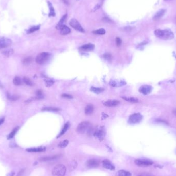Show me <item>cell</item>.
<instances>
[{
	"instance_id": "1",
	"label": "cell",
	"mask_w": 176,
	"mask_h": 176,
	"mask_svg": "<svg viewBox=\"0 0 176 176\" xmlns=\"http://www.w3.org/2000/svg\"><path fill=\"white\" fill-rule=\"evenodd\" d=\"M155 35L157 38L162 40H171L174 38L173 32L169 29L160 30L158 29L155 30Z\"/></svg>"
},
{
	"instance_id": "2",
	"label": "cell",
	"mask_w": 176,
	"mask_h": 176,
	"mask_svg": "<svg viewBox=\"0 0 176 176\" xmlns=\"http://www.w3.org/2000/svg\"><path fill=\"white\" fill-rule=\"evenodd\" d=\"M67 169L63 164H59L56 165L52 170L53 176H64L66 175Z\"/></svg>"
},
{
	"instance_id": "3",
	"label": "cell",
	"mask_w": 176,
	"mask_h": 176,
	"mask_svg": "<svg viewBox=\"0 0 176 176\" xmlns=\"http://www.w3.org/2000/svg\"><path fill=\"white\" fill-rule=\"evenodd\" d=\"M91 128V125L90 123L88 121H85L81 122L78 125L76 131L78 133L83 134L86 133V132H88V131Z\"/></svg>"
},
{
	"instance_id": "4",
	"label": "cell",
	"mask_w": 176,
	"mask_h": 176,
	"mask_svg": "<svg viewBox=\"0 0 176 176\" xmlns=\"http://www.w3.org/2000/svg\"><path fill=\"white\" fill-rule=\"evenodd\" d=\"M134 163L136 165L140 167H146L151 166L154 164V161L150 159L146 158L138 159H136Z\"/></svg>"
},
{
	"instance_id": "5",
	"label": "cell",
	"mask_w": 176,
	"mask_h": 176,
	"mask_svg": "<svg viewBox=\"0 0 176 176\" xmlns=\"http://www.w3.org/2000/svg\"><path fill=\"white\" fill-rule=\"evenodd\" d=\"M50 55L49 53L46 52L40 53L36 58V62L39 64H43L47 61L50 57Z\"/></svg>"
},
{
	"instance_id": "6",
	"label": "cell",
	"mask_w": 176,
	"mask_h": 176,
	"mask_svg": "<svg viewBox=\"0 0 176 176\" xmlns=\"http://www.w3.org/2000/svg\"><path fill=\"white\" fill-rule=\"evenodd\" d=\"M143 119V116L140 113H134L130 116L129 122L131 124H136L140 122Z\"/></svg>"
},
{
	"instance_id": "7",
	"label": "cell",
	"mask_w": 176,
	"mask_h": 176,
	"mask_svg": "<svg viewBox=\"0 0 176 176\" xmlns=\"http://www.w3.org/2000/svg\"><path fill=\"white\" fill-rule=\"evenodd\" d=\"M69 24L72 28L75 29L76 30H78L79 32H81L82 33H85V31L84 30L83 28L81 26V24L78 22V21L75 19H71Z\"/></svg>"
},
{
	"instance_id": "8",
	"label": "cell",
	"mask_w": 176,
	"mask_h": 176,
	"mask_svg": "<svg viewBox=\"0 0 176 176\" xmlns=\"http://www.w3.org/2000/svg\"><path fill=\"white\" fill-rule=\"evenodd\" d=\"M93 134L94 136L98 138L99 141H102L103 140L105 136V131L103 128L95 130Z\"/></svg>"
},
{
	"instance_id": "9",
	"label": "cell",
	"mask_w": 176,
	"mask_h": 176,
	"mask_svg": "<svg viewBox=\"0 0 176 176\" xmlns=\"http://www.w3.org/2000/svg\"><path fill=\"white\" fill-rule=\"evenodd\" d=\"M86 166L90 169H95L99 166V162L95 159H90L86 162Z\"/></svg>"
},
{
	"instance_id": "10",
	"label": "cell",
	"mask_w": 176,
	"mask_h": 176,
	"mask_svg": "<svg viewBox=\"0 0 176 176\" xmlns=\"http://www.w3.org/2000/svg\"><path fill=\"white\" fill-rule=\"evenodd\" d=\"M12 41L6 38H0V48H6L11 45Z\"/></svg>"
},
{
	"instance_id": "11",
	"label": "cell",
	"mask_w": 176,
	"mask_h": 176,
	"mask_svg": "<svg viewBox=\"0 0 176 176\" xmlns=\"http://www.w3.org/2000/svg\"><path fill=\"white\" fill-rule=\"evenodd\" d=\"M152 87L149 85H143L139 89V92L144 95H148L151 93Z\"/></svg>"
},
{
	"instance_id": "12",
	"label": "cell",
	"mask_w": 176,
	"mask_h": 176,
	"mask_svg": "<svg viewBox=\"0 0 176 176\" xmlns=\"http://www.w3.org/2000/svg\"><path fill=\"white\" fill-rule=\"evenodd\" d=\"M102 163H103V166L105 169L110 170V171L115 170V167L113 165V164L112 163L108 160H103Z\"/></svg>"
},
{
	"instance_id": "13",
	"label": "cell",
	"mask_w": 176,
	"mask_h": 176,
	"mask_svg": "<svg viewBox=\"0 0 176 176\" xmlns=\"http://www.w3.org/2000/svg\"><path fill=\"white\" fill-rule=\"evenodd\" d=\"M165 13H166V10L164 9H162L159 10L154 15L153 20L154 21H158L160 20V19L163 17V16L165 15Z\"/></svg>"
},
{
	"instance_id": "14",
	"label": "cell",
	"mask_w": 176,
	"mask_h": 176,
	"mask_svg": "<svg viewBox=\"0 0 176 176\" xmlns=\"http://www.w3.org/2000/svg\"><path fill=\"white\" fill-rule=\"evenodd\" d=\"M120 102L118 100H109L105 102L103 105L107 107H114L118 105Z\"/></svg>"
},
{
	"instance_id": "15",
	"label": "cell",
	"mask_w": 176,
	"mask_h": 176,
	"mask_svg": "<svg viewBox=\"0 0 176 176\" xmlns=\"http://www.w3.org/2000/svg\"><path fill=\"white\" fill-rule=\"evenodd\" d=\"M60 157L59 155H55L53 156H48V157H42L39 159V160L42 162H45V161H52L54 160H55Z\"/></svg>"
},
{
	"instance_id": "16",
	"label": "cell",
	"mask_w": 176,
	"mask_h": 176,
	"mask_svg": "<svg viewBox=\"0 0 176 176\" xmlns=\"http://www.w3.org/2000/svg\"><path fill=\"white\" fill-rule=\"evenodd\" d=\"M46 148L45 147H40L38 148H29L26 149V151L30 152H40L45 151Z\"/></svg>"
},
{
	"instance_id": "17",
	"label": "cell",
	"mask_w": 176,
	"mask_h": 176,
	"mask_svg": "<svg viewBox=\"0 0 176 176\" xmlns=\"http://www.w3.org/2000/svg\"><path fill=\"white\" fill-rule=\"evenodd\" d=\"M66 18H67V15H63L62 18L59 21V22H58L57 25L56 26V28L57 30H61V28H62L63 26H64Z\"/></svg>"
},
{
	"instance_id": "18",
	"label": "cell",
	"mask_w": 176,
	"mask_h": 176,
	"mask_svg": "<svg viewBox=\"0 0 176 176\" xmlns=\"http://www.w3.org/2000/svg\"><path fill=\"white\" fill-rule=\"evenodd\" d=\"M95 48V46L93 44H87L83 45L81 47V49L83 50H87V51H91L94 50V48Z\"/></svg>"
},
{
	"instance_id": "19",
	"label": "cell",
	"mask_w": 176,
	"mask_h": 176,
	"mask_svg": "<svg viewBox=\"0 0 176 176\" xmlns=\"http://www.w3.org/2000/svg\"><path fill=\"white\" fill-rule=\"evenodd\" d=\"M93 111H94V107L91 104L88 105L87 106H86L85 109V113L87 115H89V114H91V113H93Z\"/></svg>"
},
{
	"instance_id": "20",
	"label": "cell",
	"mask_w": 176,
	"mask_h": 176,
	"mask_svg": "<svg viewBox=\"0 0 176 176\" xmlns=\"http://www.w3.org/2000/svg\"><path fill=\"white\" fill-rule=\"evenodd\" d=\"M117 176H131V173L129 171H126L124 170H120L116 174Z\"/></svg>"
},
{
	"instance_id": "21",
	"label": "cell",
	"mask_w": 176,
	"mask_h": 176,
	"mask_svg": "<svg viewBox=\"0 0 176 176\" xmlns=\"http://www.w3.org/2000/svg\"><path fill=\"white\" fill-rule=\"evenodd\" d=\"M71 32V30L66 25L63 26L60 30V34L62 35H68Z\"/></svg>"
},
{
	"instance_id": "22",
	"label": "cell",
	"mask_w": 176,
	"mask_h": 176,
	"mask_svg": "<svg viewBox=\"0 0 176 176\" xmlns=\"http://www.w3.org/2000/svg\"><path fill=\"white\" fill-rule=\"evenodd\" d=\"M70 127V123L68 122L65 124V125L63 127V128L62 129V130L60 132V133H59V134L57 136V138H59V137H60L62 136H63L64 133H66L67 131L68 130V129Z\"/></svg>"
},
{
	"instance_id": "23",
	"label": "cell",
	"mask_w": 176,
	"mask_h": 176,
	"mask_svg": "<svg viewBox=\"0 0 176 176\" xmlns=\"http://www.w3.org/2000/svg\"><path fill=\"white\" fill-rule=\"evenodd\" d=\"M48 7L50 8L49 16L50 17H55L56 15L55 11L54 8L53 7V5L49 2H48Z\"/></svg>"
},
{
	"instance_id": "24",
	"label": "cell",
	"mask_w": 176,
	"mask_h": 176,
	"mask_svg": "<svg viewBox=\"0 0 176 176\" xmlns=\"http://www.w3.org/2000/svg\"><path fill=\"white\" fill-rule=\"evenodd\" d=\"M123 99L124 100L129 101V102H131V103H136L138 102V99L134 97H123Z\"/></svg>"
},
{
	"instance_id": "25",
	"label": "cell",
	"mask_w": 176,
	"mask_h": 176,
	"mask_svg": "<svg viewBox=\"0 0 176 176\" xmlns=\"http://www.w3.org/2000/svg\"><path fill=\"white\" fill-rule=\"evenodd\" d=\"M90 90L91 91H92L94 93H96V94H99L104 91V89L103 88H96L94 87H91Z\"/></svg>"
},
{
	"instance_id": "26",
	"label": "cell",
	"mask_w": 176,
	"mask_h": 176,
	"mask_svg": "<svg viewBox=\"0 0 176 176\" xmlns=\"http://www.w3.org/2000/svg\"><path fill=\"white\" fill-rule=\"evenodd\" d=\"M19 128H20L19 127H17L13 129V131H11L10 134H9V136H8V139H11V138H13L14 137V136H15V134L17 132V131H18Z\"/></svg>"
},
{
	"instance_id": "27",
	"label": "cell",
	"mask_w": 176,
	"mask_h": 176,
	"mask_svg": "<svg viewBox=\"0 0 176 176\" xmlns=\"http://www.w3.org/2000/svg\"><path fill=\"white\" fill-rule=\"evenodd\" d=\"M13 83H14V85H16V86H20L22 84V81L19 77L17 76L13 79Z\"/></svg>"
},
{
	"instance_id": "28",
	"label": "cell",
	"mask_w": 176,
	"mask_h": 176,
	"mask_svg": "<svg viewBox=\"0 0 176 176\" xmlns=\"http://www.w3.org/2000/svg\"><path fill=\"white\" fill-rule=\"evenodd\" d=\"M68 144H69V141L67 140H65L61 142L60 143L58 144V147L61 148H64L68 146Z\"/></svg>"
},
{
	"instance_id": "29",
	"label": "cell",
	"mask_w": 176,
	"mask_h": 176,
	"mask_svg": "<svg viewBox=\"0 0 176 176\" xmlns=\"http://www.w3.org/2000/svg\"><path fill=\"white\" fill-rule=\"evenodd\" d=\"M40 28V26L39 25H37V26H33L32 28H30L27 32L28 34H30V33H33L34 32H35L36 31L38 30H39Z\"/></svg>"
},
{
	"instance_id": "30",
	"label": "cell",
	"mask_w": 176,
	"mask_h": 176,
	"mask_svg": "<svg viewBox=\"0 0 176 176\" xmlns=\"http://www.w3.org/2000/svg\"><path fill=\"white\" fill-rule=\"evenodd\" d=\"M93 33L97 35H104L106 33V30L103 28H101V29H98L97 30L93 31Z\"/></svg>"
},
{
	"instance_id": "31",
	"label": "cell",
	"mask_w": 176,
	"mask_h": 176,
	"mask_svg": "<svg viewBox=\"0 0 176 176\" xmlns=\"http://www.w3.org/2000/svg\"><path fill=\"white\" fill-rule=\"evenodd\" d=\"M13 53V49H9L8 50H5L3 52V55L7 57H9V56L12 55Z\"/></svg>"
},
{
	"instance_id": "32",
	"label": "cell",
	"mask_w": 176,
	"mask_h": 176,
	"mask_svg": "<svg viewBox=\"0 0 176 176\" xmlns=\"http://www.w3.org/2000/svg\"><path fill=\"white\" fill-rule=\"evenodd\" d=\"M23 81L26 85H28V86H32L33 85V82L30 81L29 78H27V77H24L23 78Z\"/></svg>"
},
{
	"instance_id": "33",
	"label": "cell",
	"mask_w": 176,
	"mask_h": 176,
	"mask_svg": "<svg viewBox=\"0 0 176 176\" xmlns=\"http://www.w3.org/2000/svg\"><path fill=\"white\" fill-rule=\"evenodd\" d=\"M43 94L41 90H38L36 92V98L38 99H41L43 98Z\"/></svg>"
},
{
	"instance_id": "34",
	"label": "cell",
	"mask_w": 176,
	"mask_h": 176,
	"mask_svg": "<svg viewBox=\"0 0 176 176\" xmlns=\"http://www.w3.org/2000/svg\"><path fill=\"white\" fill-rule=\"evenodd\" d=\"M103 58L106 59V60L108 61L109 62H111L112 60V57L110 54L107 53L103 55Z\"/></svg>"
},
{
	"instance_id": "35",
	"label": "cell",
	"mask_w": 176,
	"mask_h": 176,
	"mask_svg": "<svg viewBox=\"0 0 176 176\" xmlns=\"http://www.w3.org/2000/svg\"><path fill=\"white\" fill-rule=\"evenodd\" d=\"M77 164H77V162L76 161H75V160H73V161H72L71 162L70 165V169L72 170L75 169L77 167Z\"/></svg>"
},
{
	"instance_id": "36",
	"label": "cell",
	"mask_w": 176,
	"mask_h": 176,
	"mask_svg": "<svg viewBox=\"0 0 176 176\" xmlns=\"http://www.w3.org/2000/svg\"><path fill=\"white\" fill-rule=\"evenodd\" d=\"M59 110H60L59 109L54 108V107H48V108H45L42 109V111H58Z\"/></svg>"
},
{
	"instance_id": "37",
	"label": "cell",
	"mask_w": 176,
	"mask_h": 176,
	"mask_svg": "<svg viewBox=\"0 0 176 176\" xmlns=\"http://www.w3.org/2000/svg\"><path fill=\"white\" fill-rule=\"evenodd\" d=\"M7 98L10 101H15L18 100L19 98V97L17 95H10L9 94H8Z\"/></svg>"
},
{
	"instance_id": "38",
	"label": "cell",
	"mask_w": 176,
	"mask_h": 176,
	"mask_svg": "<svg viewBox=\"0 0 176 176\" xmlns=\"http://www.w3.org/2000/svg\"><path fill=\"white\" fill-rule=\"evenodd\" d=\"M54 81L52 80H50V79H48V80H46L45 81V85L46 87H50V86H52L53 84H54Z\"/></svg>"
},
{
	"instance_id": "39",
	"label": "cell",
	"mask_w": 176,
	"mask_h": 176,
	"mask_svg": "<svg viewBox=\"0 0 176 176\" xmlns=\"http://www.w3.org/2000/svg\"><path fill=\"white\" fill-rule=\"evenodd\" d=\"M32 58L31 57H28L23 60V63L24 64H28L32 61Z\"/></svg>"
},
{
	"instance_id": "40",
	"label": "cell",
	"mask_w": 176,
	"mask_h": 176,
	"mask_svg": "<svg viewBox=\"0 0 176 176\" xmlns=\"http://www.w3.org/2000/svg\"><path fill=\"white\" fill-rule=\"evenodd\" d=\"M116 44L118 46H120L121 45V44H122V40H121L120 38H118V37L116 38Z\"/></svg>"
},
{
	"instance_id": "41",
	"label": "cell",
	"mask_w": 176,
	"mask_h": 176,
	"mask_svg": "<svg viewBox=\"0 0 176 176\" xmlns=\"http://www.w3.org/2000/svg\"><path fill=\"white\" fill-rule=\"evenodd\" d=\"M138 176H155L152 174H150V173H143L142 174H140Z\"/></svg>"
},
{
	"instance_id": "42",
	"label": "cell",
	"mask_w": 176,
	"mask_h": 176,
	"mask_svg": "<svg viewBox=\"0 0 176 176\" xmlns=\"http://www.w3.org/2000/svg\"><path fill=\"white\" fill-rule=\"evenodd\" d=\"M62 96L63 97H65V98H69V99L73 98L72 96L71 95H69V94H63L62 95Z\"/></svg>"
},
{
	"instance_id": "43",
	"label": "cell",
	"mask_w": 176,
	"mask_h": 176,
	"mask_svg": "<svg viewBox=\"0 0 176 176\" xmlns=\"http://www.w3.org/2000/svg\"><path fill=\"white\" fill-rule=\"evenodd\" d=\"M15 175V172L14 171H11L9 174H7V176H13Z\"/></svg>"
},
{
	"instance_id": "44",
	"label": "cell",
	"mask_w": 176,
	"mask_h": 176,
	"mask_svg": "<svg viewBox=\"0 0 176 176\" xmlns=\"http://www.w3.org/2000/svg\"><path fill=\"white\" fill-rule=\"evenodd\" d=\"M4 118H1L0 120V125L4 122Z\"/></svg>"
},
{
	"instance_id": "45",
	"label": "cell",
	"mask_w": 176,
	"mask_h": 176,
	"mask_svg": "<svg viewBox=\"0 0 176 176\" xmlns=\"http://www.w3.org/2000/svg\"><path fill=\"white\" fill-rule=\"evenodd\" d=\"M0 87H1V88H2L3 87V86L2 85V84H1V83H0Z\"/></svg>"
},
{
	"instance_id": "46",
	"label": "cell",
	"mask_w": 176,
	"mask_h": 176,
	"mask_svg": "<svg viewBox=\"0 0 176 176\" xmlns=\"http://www.w3.org/2000/svg\"></svg>"
}]
</instances>
